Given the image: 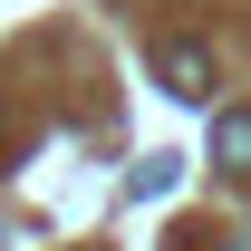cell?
I'll list each match as a JSON object with an SVG mask.
<instances>
[{
  "label": "cell",
  "mask_w": 251,
  "mask_h": 251,
  "mask_svg": "<svg viewBox=\"0 0 251 251\" xmlns=\"http://www.w3.org/2000/svg\"><path fill=\"white\" fill-rule=\"evenodd\" d=\"M164 87H174V97H213V58H203V39H164Z\"/></svg>",
  "instance_id": "cell-1"
},
{
  "label": "cell",
  "mask_w": 251,
  "mask_h": 251,
  "mask_svg": "<svg viewBox=\"0 0 251 251\" xmlns=\"http://www.w3.org/2000/svg\"><path fill=\"white\" fill-rule=\"evenodd\" d=\"M213 155H222V164H251V116H222V126H213Z\"/></svg>",
  "instance_id": "cell-2"
}]
</instances>
